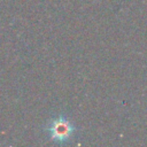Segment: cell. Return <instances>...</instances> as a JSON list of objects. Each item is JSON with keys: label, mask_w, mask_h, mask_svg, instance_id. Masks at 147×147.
<instances>
[{"label": "cell", "mask_w": 147, "mask_h": 147, "mask_svg": "<svg viewBox=\"0 0 147 147\" xmlns=\"http://www.w3.org/2000/svg\"><path fill=\"white\" fill-rule=\"evenodd\" d=\"M44 132L51 141L62 145L69 142L77 136L78 127L65 114L60 113L46 123Z\"/></svg>", "instance_id": "cell-1"}]
</instances>
